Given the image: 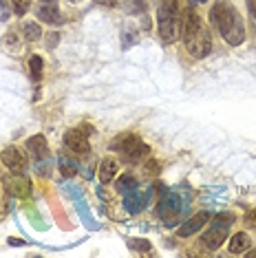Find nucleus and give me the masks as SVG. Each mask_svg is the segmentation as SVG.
<instances>
[{
  "label": "nucleus",
  "mask_w": 256,
  "mask_h": 258,
  "mask_svg": "<svg viewBox=\"0 0 256 258\" xmlns=\"http://www.w3.org/2000/svg\"><path fill=\"white\" fill-rule=\"evenodd\" d=\"M210 18H212V25L219 29L221 38L230 46L243 44V40H245V25H243L241 14H238L232 3L219 0L210 11Z\"/></svg>",
  "instance_id": "f257e3e1"
},
{
  "label": "nucleus",
  "mask_w": 256,
  "mask_h": 258,
  "mask_svg": "<svg viewBox=\"0 0 256 258\" xmlns=\"http://www.w3.org/2000/svg\"><path fill=\"white\" fill-rule=\"evenodd\" d=\"M183 44L188 49V53L192 57H199V60L212 51L210 31L206 29L199 14H195L192 9L185 11V18H183Z\"/></svg>",
  "instance_id": "f03ea898"
},
{
  "label": "nucleus",
  "mask_w": 256,
  "mask_h": 258,
  "mask_svg": "<svg viewBox=\"0 0 256 258\" xmlns=\"http://www.w3.org/2000/svg\"><path fill=\"white\" fill-rule=\"evenodd\" d=\"M190 210V195L183 190H166L161 195V201H159V219L166 223L168 227H174L179 225V221L188 214Z\"/></svg>",
  "instance_id": "7ed1b4c3"
},
{
  "label": "nucleus",
  "mask_w": 256,
  "mask_h": 258,
  "mask_svg": "<svg viewBox=\"0 0 256 258\" xmlns=\"http://www.w3.org/2000/svg\"><path fill=\"white\" fill-rule=\"evenodd\" d=\"M179 11H181V0H161L157 11V27H159V38L166 44L177 42L179 38Z\"/></svg>",
  "instance_id": "20e7f679"
},
{
  "label": "nucleus",
  "mask_w": 256,
  "mask_h": 258,
  "mask_svg": "<svg viewBox=\"0 0 256 258\" xmlns=\"http://www.w3.org/2000/svg\"><path fill=\"white\" fill-rule=\"evenodd\" d=\"M110 148L113 150H117L124 155V159L128 163H137V161H142L144 157L148 155V146L142 142V139L137 137V135H133V133H124V135H119L117 139H115L113 144H110Z\"/></svg>",
  "instance_id": "39448f33"
},
{
  "label": "nucleus",
  "mask_w": 256,
  "mask_h": 258,
  "mask_svg": "<svg viewBox=\"0 0 256 258\" xmlns=\"http://www.w3.org/2000/svg\"><path fill=\"white\" fill-rule=\"evenodd\" d=\"M232 223H234V216L232 214H219L217 219L212 221V227L203 234V243H206L208 249H219L221 245L225 243Z\"/></svg>",
  "instance_id": "423d86ee"
},
{
  "label": "nucleus",
  "mask_w": 256,
  "mask_h": 258,
  "mask_svg": "<svg viewBox=\"0 0 256 258\" xmlns=\"http://www.w3.org/2000/svg\"><path fill=\"white\" fill-rule=\"evenodd\" d=\"M150 199H153V187H146V190H139V187H135V190L126 192L124 210L128 214H139L150 203Z\"/></svg>",
  "instance_id": "0eeeda50"
},
{
  "label": "nucleus",
  "mask_w": 256,
  "mask_h": 258,
  "mask_svg": "<svg viewBox=\"0 0 256 258\" xmlns=\"http://www.w3.org/2000/svg\"><path fill=\"white\" fill-rule=\"evenodd\" d=\"M64 144H67V148L75 152V155H89L91 152V144H89V137L82 133V131H67L64 135Z\"/></svg>",
  "instance_id": "6e6552de"
},
{
  "label": "nucleus",
  "mask_w": 256,
  "mask_h": 258,
  "mask_svg": "<svg viewBox=\"0 0 256 258\" xmlns=\"http://www.w3.org/2000/svg\"><path fill=\"white\" fill-rule=\"evenodd\" d=\"M0 159H3V163L11 170V172H20V170L27 168V157L22 155V150H18L16 146L5 148L3 155H0Z\"/></svg>",
  "instance_id": "1a4fd4ad"
},
{
  "label": "nucleus",
  "mask_w": 256,
  "mask_h": 258,
  "mask_svg": "<svg viewBox=\"0 0 256 258\" xmlns=\"http://www.w3.org/2000/svg\"><path fill=\"white\" fill-rule=\"evenodd\" d=\"M208 219H210V214H208V212H199L197 216H192L190 221H185L183 225L177 230V234H179V236H181V238H188V236H192V234H197V232H199L201 227L208 223Z\"/></svg>",
  "instance_id": "9d476101"
},
{
  "label": "nucleus",
  "mask_w": 256,
  "mask_h": 258,
  "mask_svg": "<svg viewBox=\"0 0 256 258\" xmlns=\"http://www.w3.org/2000/svg\"><path fill=\"white\" fill-rule=\"evenodd\" d=\"M5 187H7L14 197H20V199L29 197V190H31L27 177H22V174H14V177H9L7 181H5Z\"/></svg>",
  "instance_id": "9b49d317"
},
{
  "label": "nucleus",
  "mask_w": 256,
  "mask_h": 258,
  "mask_svg": "<svg viewBox=\"0 0 256 258\" xmlns=\"http://www.w3.org/2000/svg\"><path fill=\"white\" fill-rule=\"evenodd\" d=\"M38 20L40 22H46V25H62L64 18L60 16V11H57V7L53 3L49 5H42V7H38Z\"/></svg>",
  "instance_id": "f8f14e48"
},
{
  "label": "nucleus",
  "mask_w": 256,
  "mask_h": 258,
  "mask_svg": "<svg viewBox=\"0 0 256 258\" xmlns=\"http://www.w3.org/2000/svg\"><path fill=\"white\" fill-rule=\"evenodd\" d=\"M27 150L31 152L33 157H38V159H44L46 155H49V144H46V137L42 135H33V137L27 139Z\"/></svg>",
  "instance_id": "ddd939ff"
},
{
  "label": "nucleus",
  "mask_w": 256,
  "mask_h": 258,
  "mask_svg": "<svg viewBox=\"0 0 256 258\" xmlns=\"http://www.w3.org/2000/svg\"><path fill=\"white\" fill-rule=\"evenodd\" d=\"M249 245H252V238H249V234H245V232H238L230 238V251L232 254H243V251L249 249Z\"/></svg>",
  "instance_id": "4468645a"
},
{
  "label": "nucleus",
  "mask_w": 256,
  "mask_h": 258,
  "mask_svg": "<svg viewBox=\"0 0 256 258\" xmlns=\"http://www.w3.org/2000/svg\"><path fill=\"white\" fill-rule=\"evenodd\" d=\"M75 205H78V214H80V219H82L84 225L89 227V230H100V223H97V221L91 216L89 205H86L84 197H82V199H78V201H75Z\"/></svg>",
  "instance_id": "2eb2a0df"
},
{
  "label": "nucleus",
  "mask_w": 256,
  "mask_h": 258,
  "mask_svg": "<svg viewBox=\"0 0 256 258\" xmlns=\"http://www.w3.org/2000/svg\"><path fill=\"white\" fill-rule=\"evenodd\" d=\"M115 174H117V161L106 157V159H102L100 163V181L102 183H110V179H115Z\"/></svg>",
  "instance_id": "dca6fc26"
},
{
  "label": "nucleus",
  "mask_w": 256,
  "mask_h": 258,
  "mask_svg": "<svg viewBox=\"0 0 256 258\" xmlns=\"http://www.w3.org/2000/svg\"><path fill=\"white\" fill-rule=\"evenodd\" d=\"M22 36H25L27 42H38V40L42 38V31H40V27L36 22H25V25H22Z\"/></svg>",
  "instance_id": "f3484780"
},
{
  "label": "nucleus",
  "mask_w": 256,
  "mask_h": 258,
  "mask_svg": "<svg viewBox=\"0 0 256 258\" xmlns=\"http://www.w3.org/2000/svg\"><path fill=\"white\" fill-rule=\"evenodd\" d=\"M42 57L40 55H31V60H29V73H31V80L33 82H40V78H42Z\"/></svg>",
  "instance_id": "a211bd4d"
},
{
  "label": "nucleus",
  "mask_w": 256,
  "mask_h": 258,
  "mask_svg": "<svg viewBox=\"0 0 256 258\" xmlns=\"http://www.w3.org/2000/svg\"><path fill=\"white\" fill-rule=\"evenodd\" d=\"M117 192H121V195H126V192H131V190H135L137 187V179L133 177V174H124V177H119L117 181Z\"/></svg>",
  "instance_id": "6ab92c4d"
},
{
  "label": "nucleus",
  "mask_w": 256,
  "mask_h": 258,
  "mask_svg": "<svg viewBox=\"0 0 256 258\" xmlns=\"http://www.w3.org/2000/svg\"><path fill=\"white\" fill-rule=\"evenodd\" d=\"M124 7H126L128 14L139 16L146 11V0H124Z\"/></svg>",
  "instance_id": "aec40b11"
},
{
  "label": "nucleus",
  "mask_w": 256,
  "mask_h": 258,
  "mask_svg": "<svg viewBox=\"0 0 256 258\" xmlns=\"http://www.w3.org/2000/svg\"><path fill=\"white\" fill-rule=\"evenodd\" d=\"M128 247L137 249V251H150L148 240H142V238H128Z\"/></svg>",
  "instance_id": "412c9836"
},
{
  "label": "nucleus",
  "mask_w": 256,
  "mask_h": 258,
  "mask_svg": "<svg viewBox=\"0 0 256 258\" xmlns=\"http://www.w3.org/2000/svg\"><path fill=\"white\" fill-rule=\"evenodd\" d=\"M29 7H31V0H14V9L18 16H25Z\"/></svg>",
  "instance_id": "4be33fe9"
},
{
  "label": "nucleus",
  "mask_w": 256,
  "mask_h": 258,
  "mask_svg": "<svg viewBox=\"0 0 256 258\" xmlns=\"http://www.w3.org/2000/svg\"><path fill=\"white\" fill-rule=\"evenodd\" d=\"M64 195H67V197H71V199H75V201H78V199H82V190H80L78 185L67 183V185H64Z\"/></svg>",
  "instance_id": "5701e85b"
},
{
  "label": "nucleus",
  "mask_w": 256,
  "mask_h": 258,
  "mask_svg": "<svg viewBox=\"0 0 256 258\" xmlns=\"http://www.w3.org/2000/svg\"><path fill=\"white\" fill-rule=\"evenodd\" d=\"M55 42H60V33H57V31H51V36L46 38V49H53Z\"/></svg>",
  "instance_id": "b1692460"
},
{
  "label": "nucleus",
  "mask_w": 256,
  "mask_h": 258,
  "mask_svg": "<svg viewBox=\"0 0 256 258\" xmlns=\"http://www.w3.org/2000/svg\"><path fill=\"white\" fill-rule=\"evenodd\" d=\"M247 9H249V18H252L256 27V0H247Z\"/></svg>",
  "instance_id": "393cba45"
},
{
  "label": "nucleus",
  "mask_w": 256,
  "mask_h": 258,
  "mask_svg": "<svg viewBox=\"0 0 256 258\" xmlns=\"http://www.w3.org/2000/svg\"><path fill=\"white\" fill-rule=\"evenodd\" d=\"M9 18V9L7 5H0V20H7Z\"/></svg>",
  "instance_id": "a878e982"
},
{
  "label": "nucleus",
  "mask_w": 256,
  "mask_h": 258,
  "mask_svg": "<svg viewBox=\"0 0 256 258\" xmlns=\"http://www.w3.org/2000/svg\"><path fill=\"white\" fill-rule=\"evenodd\" d=\"M245 223H249V225H256V212H254V214L249 212V214L245 216Z\"/></svg>",
  "instance_id": "bb28decb"
},
{
  "label": "nucleus",
  "mask_w": 256,
  "mask_h": 258,
  "mask_svg": "<svg viewBox=\"0 0 256 258\" xmlns=\"http://www.w3.org/2000/svg\"><path fill=\"white\" fill-rule=\"evenodd\" d=\"M95 3H100V5H115L117 0H95Z\"/></svg>",
  "instance_id": "cd10ccee"
},
{
  "label": "nucleus",
  "mask_w": 256,
  "mask_h": 258,
  "mask_svg": "<svg viewBox=\"0 0 256 258\" xmlns=\"http://www.w3.org/2000/svg\"><path fill=\"white\" fill-rule=\"evenodd\" d=\"M40 3H44V5H49V3H55V0H40Z\"/></svg>",
  "instance_id": "c85d7f7f"
},
{
  "label": "nucleus",
  "mask_w": 256,
  "mask_h": 258,
  "mask_svg": "<svg viewBox=\"0 0 256 258\" xmlns=\"http://www.w3.org/2000/svg\"><path fill=\"white\" fill-rule=\"evenodd\" d=\"M190 3H192V5H195V3H206V0H190Z\"/></svg>",
  "instance_id": "c756f323"
}]
</instances>
